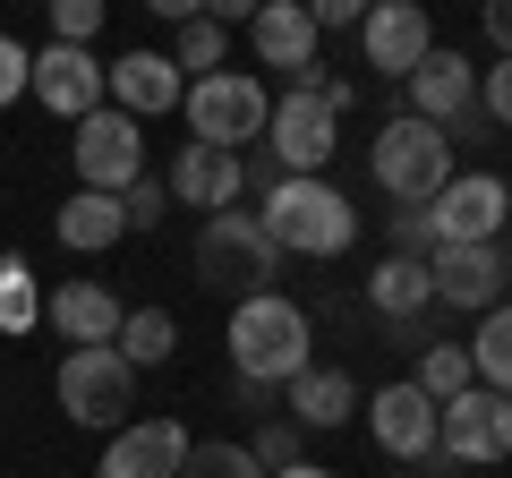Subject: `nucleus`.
<instances>
[{"label":"nucleus","mask_w":512,"mask_h":478,"mask_svg":"<svg viewBox=\"0 0 512 478\" xmlns=\"http://www.w3.org/2000/svg\"><path fill=\"white\" fill-rule=\"evenodd\" d=\"M52 393H60V410H69L77 427H111L120 436L128 427V393H137V368H128L120 350H69L60 359V376H52Z\"/></svg>","instance_id":"obj_6"},{"label":"nucleus","mask_w":512,"mask_h":478,"mask_svg":"<svg viewBox=\"0 0 512 478\" xmlns=\"http://www.w3.org/2000/svg\"><path fill=\"white\" fill-rule=\"evenodd\" d=\"M128 359V368H163L171 350H180V316L171 308H128L120 316V342H111Z\"/></svg>","instance_id":"obj_25"},{"label":"nucleus","mask_w":512,"mask_h":478,"mask_svg":"<svg viewBox=\"0 0 512 478\" xmlns=\"http://www.w3.org/2000/svg\"><path fill=\"white\" fill-rule=\"evenodd\" d=\"M367 171H376V188L393 205H427L461 163H453V137H444V129H427V120H410V111H402V120H384V129H376Z\"/></svg>","instance_id":"obj_5"},{"label":"nucleus","mask_w":512,"mask_h":478,"mask_svg":"<svg viewBox=\"0 0 512 478\" xmlns=\"http://www.w3.org/2000/svg\"><path fill=\"white\" fill-rule=\"evenodd\" d=\"M180 120H188V146H222V154H248L265 146V120H274V94L256 69H222V77H197L180 94Z\"/></svg>","instance_id":"obj_3"},{"label":"nucleus","mask_w":512,"mask_h":478,"mask_svg":"<svg viewBox=\"0 0 512 478\" xmlns=\"http://www.w3.org/2000/svg\"><path fill=\"white\" fill-rule=\"evenodd\" d=\"M26 94H35L52 120H86V111H103L111 77L94 52H77V43H43L35 52V77H26Z\"/></svg>","instance_id":"obj_13"},{"label":"nucleus","mask_w":512,"mask_h":478,"mask_svg":"<svg viewBox=\"0 0 512 478\" xmlns=\"http://www.w3.org/2000/svg\"><path fill=\"white\" fill-rule=\"evenodd\" d=\"M478 35L495 43V60H512V0H495L487 18H478Z\"/></svg>","instance_id":"obj_36"},{"label":"nucleus","mask_w":512,"mask_h":478,"mask_svg":"<svg viewBox=\"0 0 512 478\" xmlns=\"http://www.w3.org/2000/svg\"><path fill=\"white\" fill-rule=\"evenodd\" d=\"M188 427L180 419H128L120 436L103 444V461H94V478H180L188 470Z\"/></svg>","instance_id":"obj_15"},{"label":"nucleus","mask_w":512,"mask_h":478,"mask_svg":"<svg viewBox=\"0 0 512 478\" xmlns=\"http://www.w3.org/2000/svg\"><path fill=\"white\" fill-rule=\"evenodd\" d=\"M384 342H393V350H427L436 333H427V316H402V325H384Z\"/></svg>","instance_id":"obj_38"},{"label":"nucleus","mask_w":512,"mask_h":478,"mask_svg":"<svg viewBox=\"0 0 512 478\" xmlns=\"http://www.w3.org/2000/svg\"><path fill=\"white\" fill-rule=\"evenodd\" d=\"M410 86V120H427V129H453L461 111H478V60L453 52V43H436V52L419 60V69L402 77Z\"/></svg>","instance_id":"obj_16"},{"label":"nucleus","mask_w":512,"mask_h":478,"mask_svg":"<svg viewBox=\"0 0 512 478\" xmlns=\"http://www.w3.org/2000/svg\"><path fill=\"white\" fill-rule=\"evenodd\" d=\"M248 453H256V470H265V478L291 470V461H299V427L282 419V410H274V419H256V444H248Z\"/></svg>","instance_id":"obj_31"},{"label":"nucleus","mask_w":512,"mask_h":478,"mask_svg":"<svg viewBox=\"0 0 512 478\" xmlns=\"http://www.w3.org/2000/svg\"><path fill=\"white\" fill-rule=\"evenodd\" d=\"M103 77H111V111H128L137 129H146V120H163V111H180V94H188V77L171 69V52L103 60Z\"/></svg>","instance_id":"obj_17"},{"label":"nucleus","mask_w":512,"mask_h":478,"mask_svg":"<svg viewBox=\"0 0 512 478\" xmlns=\"http://www.w3.org/2000/svg\"><path fill=\"white\" fill-rule=\"evenodd\" d=\"M350 410H359V385H350L342 368H316L308 359V368L282 385V419H291L299 436H325V427H342Z\"/></svg>","instance_id":"obj_21"},{"label":"nucleus","mask_w":512,"mask_h":478,"mask_svg":"<svg viewBox=\"0 0 512 478\" xmlns=\"http://www.w3.org/2000/svg\"><path fill=\"white\" fill-rule=\"evenodd\" d=\"M427 52H436V26H427L419 0H376V9L359 18V60L376 77H410Z\"/></svg>","instance_id":"obj_14"},{"label":"nucleus","mask_w":512,"mask_h":478,"mask_svg":"<svg viewBox=\"0 0 512 478\" xmlns=\"http://www.w3.org/2000/svg\"><path fill=\"white\" fill-rule=\"evenodd\" d=\"M333 146H342V120H333L316 94L291 86L274 103V120H265V154H274V171H282V180H325Z\"/></svg>","instance_id":"obj_10"},{"label":"nucleus","mask_w":512,"mask_h":478,"mask_svg":"<svg viewBox=\"0 0 512 478\" xmlns=\"http://www.w3.org/2000/svg\"><path fill=\"white\" fill-rule=\"evenodd\" d=\"M427 291H436V308H461V316L504 308L512 248H504V239H487V248H436V257H427Z\"/></svg>","instance_id":"obj_11"},{"label":"nucleus","mask_w":512,"mask_h":478,"mask_svg":"<svg viewBox=\"0 0 512 478\" xmlns=\"http://www.w3.org/2000/svg\"><path fill=\"white\" fill-rule=\"evenodd\" d=\"M120 214H128V231H154V222L171 214V188L154 180V171H146V180H128L120 188Z\"/></svg>","instance_id":"obj_32"},{"label":"nucleus","mask_w":512,"mask_h":478,"mask_svg":"<svg viewBox=\"0 0 512 478\" xmlns=\"http://www.w3.org/2000/svg\"><path fill=\"white\" fill-rule=\"evenodd\" d=\"M26 325H43V291H35V265H26V257H0V333L18 342Z\"/></svg>","instance_id":"obj_28"},{"label":"nucleus","mask_w":512,"mask_h":478,"mask_svg":"<svg viewBox=\"0 0 512 478\" xmlns=\"http://www.w3.org/2000/svg\"><path fill=\"white\" fill-rule=\"evenodd\" d=\"M274 274H282V248L265 239V222L256 214H205L197 222V282L205 291H231V308L239 299H256V291H274Z\"/></svg>","instance_id":"obj_4"},{"label":"nucleus","mask_w":512,"mask_h":478,"mask_svg":"<svg viewBox=\"0 0 512 478\" xmlns=\"http://www.w3.org/2000/svg\"><path fill=\"white\" fill-rule=\"evenodd\" d=\"M94 35H103V0H52V43L94 52Z\"/></svg>","instance_id":"obj_30"},{"label":"nucleus","mask_w":512,"mask_h":478,"mask_svg":"<svg viewBox=\"0 0 512 478\" xmlns=\"http://www.w3.org/2000/svg\"><path fill=\"white\" fill-rule=\"evenodd\" d=\"M256 222H265V239H274L282 257H342L350 239H359V205L333 180H274Z\"/></svg>","instance_id":"obj_2"},{"label":"nucleus","mask_w":512,"mask_h":478,"mask_svg":"<svg viewBox=\"0 0 512 478\" xmlns=\"http://www.w3.org/2000/svg\"><path fill=\"white\" fill-rule=\"evenodd\" d=\"M504 214H512V188L495 171H453L427 197V239L436 248H487V239H504Z\"/></svg>","instance_id":"obj_7"},{"label":"nucleus","mask_w":512,"mask_h":478,"mask_svg":"<svg viewBox=\"0 0 512 478\" xmlns=\"http://www.w3.org/2000/svg\"><path fill=\"white\" fill-rule=\"evenodd\" d=\"M436 461L453 470V461H470V470H495V461H512V402L487 385L453 393V402L436 410Z\"/></svg>","instance_id":"obj_8"},{"label":"nucleus","mask_w":512,"mask_h":478,"mask_svg":"<svg viewBox=\"0 0 512 478\" xmlns=\"http://www.w3.org/2000/svg\"><path fill=\"white\" fill-rule=\"evenodd\" d=\"M52 231H60L69 257H103L111 239H128V214H120V197H103V188H77V197L52 214Z\"/></svg>","instance_id":"obj_22"},{"label":"nucleus","mask_w":512,"mask_h":478,"mask_svg":"<svg viewBox=\"0 0 512 478\" xmlns=\"http://www.w3.org/2000/svg\"><path fill=\"white\" fill-rule=\"evenodd\" d=\"M274 478H333V470H316V461H291V470H274Z\"/></svg>","instance_id":"obj_39"},{"label":"nucleus","mask_w":512,"mask_h":478,"mask_svg":"<svg viewBox=\"0 0 512 478\" xmlns=\"http://www.w3.org/2000/svg\"><path fill=\"white\" fill-rule=\"evenodd\" d=\"M248 43H256V69H282V77H308L316 69V18L299 0H265L248 18Z\"/></svg>","instance_id":"obj_20"},{"label":"nucleus","mask_w":512,"mask_h":478,"mask_svg":"<svg viewBox=\"0 0 512 478\" xmlns=\"http://www.w3.org/2000/svg\"><path fill=\"white\" fill-rule=\"evenodd\" d=\"M478 111L512 129V60H495V69H478Z\"/></svg>","instance_id":"obj_35"},{"label":"nucleus","mask_w":512,"mask_h":478,"mask_svg":"<svg viewBox=\"0 0 512 478\" xmlns=\"http://www.w3.org/2000/svg\"><path fill=\"white\" fill-rule=\"evenodd\" d=\"M26 77H35V52H26L18 35H0V111L26 94Z\"/></svg>","instance_id":"obj_34"},{"label":"nucleus","mask_w":512,"mask_h":478,"mask_svg":"<svg viewBox=\"0 0 512 478\" xmlns=\"http://www.w3.org/2000/svg\"><path fill=\"white\" fill-rule=\"evenodd\" d=\"M231 376H248V385H291L299 368H308V342H316V325H308V308L299 299H282V291H256V299H239L231 308Z\"/></svg>","instance_id":"obj_1"},{"label":"nucleus","mask_w":512,"mask_h":478,"mask_svg":"<svg viewBox=\"0 0 512 478\" xmlns=\"http://www.w3.org/2000/svg\"><path fill=\"white\" fill-rule=\"evenodd\" d=\"M402 478H410V470H402Z\"/></svg>","instance_id":"obj_40"},{"label":"nucleus","mask_w":512,"mask_h":478,"mask_svg":"<svg viewBox=\"0 0 512 478\" xmlns=\"http://www.w3.org/2000/svg\"><path fill=\"white\" fill-rule=\"evenodd\" d=\"M163 188H171V205L231 214L239 188H248V163H239V154H222V146H180V154H171V171H163Z\"/></svg>","instance_id":"obj_18"},{"label":"nucleus","mask_w":512,"mask_h":478,"mask_svg":"<svg viewBox=\"0 0 512 478\" xmlns=\"http://www.w3.org/2000/svg\"><path fill=\"white\" fill-rule=\"evenodd\" d=\"M367 436L402 461V470H427V461H436V402H427L410 376H393V385L367 393Z\"/></svg>","instance_id":"obj_12"},{"label":"nucleus","mask_w":512,"mask_h":478,"mask_svg":"<svg viewBox=\"0 0 512 478\" xmlns=\"http://www.w3.org/2000/svg\"><path fill=\"white\" fill-rule=\"evenodd\" d=\"M461 350H470V376H478V385H487V393H504V402H512V299H504V308H487V316H478V333H470Z\"/></svg>","instance_id":"obj_24"},{"label":"nucleus","mask_w":512,"mask_h":478,"mask_svg":"<svg viewBox=\"0 0 512 478\" xmlns=\"http://www.w3.org/2000/svg\"><path fill=\"white\" fill-rule=\"evenodd\" d=\"M69 163H77V188H103V197H120L128 180H146V129L128 120V111H86L69 137Z\"/></svg>","instance_id":"obj_9"},{"label":"nucleus","mask_w":512,"mask_h":478,"mask_svg":"<svg viewBox=\"0 0 512 478\" xmlns=\"http://www.w3.org/2000/svg\"><path fill=\"white\" fill-rule=\"evenodd\" d=\"M410 385H419L427 402L444 410L453 393H470V385H478V376H470V350H461V342H427V350H419V368H410Z\"/></svg>","instance_id":"obj_27"},{"label":"nucleus","mask_w":512,"mask_h":478,"mask_svg":"<svg viewBox=\"0 0 512 478\" xmlns=\"http://www.w3.org/2000/svg\"><path fill=\"white\" fill-rule=\"evenodd\" d=\"M180 478H265V470H256V453H248V444L205 436V444H188V470H180Z\"/></svg>","instance_id":"obj_29"},{"label":"nucleus","mask_w":512,"mask_h":478,"mask_svg":"<svg viewBox=\"0 0 512 478\" xmlns=\"http://www.w3.org/2000/svg\"><path fill=\"white\" fill-rule=\"evenodd\" d=\"M393 257H436V239H427V205H393Z\"/></svg>","instance_id":"obj_33"},{"label":"nucleus","mask_w":512,"mask_h":478,"mask_svg":"<svg viewBox=\"0 0 512 478\" xmlns=\"http://www.w3.org/2000/svg\"><path fill=\"white\" fill-rule=\"evenodd\" d=\"M120 316H128V308L103 291V282H86V274L60 282V291L43 299V325H52L69 350H103V342H120Z\"/></svg>","instance_id":"obj_19"},{"label":"nucleus","mask_w":512,"mask_h":478,"mask_svg":"<svg viewBox=\"0 0 512 478\" xmlns=\"http://www.w3.org/2000/svg\"><path fill=\"white\" fill-rule=\"evenodd\" d=\"M367 308H376L384 325L427 316V308H436V291H427V257H384L376 274H367Z\"/></svg>","instance_id":"obj_23"},{"label":"nucleus","mask_w":512,"mask_h":478,"mask_svg":"<svg viewBox=\"0 0 512 478\" xmlns=\"http://www.w3.org/2000/svg\"><path fill=\"white\" fill-rule=\"evenodd\" d=\"M222 60H231V26H214L197 9V18H180V35H171V69L197 86V77H222Z\"/></svg>","instance_id":"obj_26"},{"label":"nucleus","mask_w":512,"mask_h":478,"mask_svg":"<svg viewBox=\"0 0 512 478\" xmlns=\"http://www.w3.org/2000/svg\"><path fill=\"white\" fill-rule=\"evenodd\" d=\"M308 18H316V35H333V26H359L367 9H359V0H316Z\"/></svg>","instance_id":"obj_37"}]
</instances>
